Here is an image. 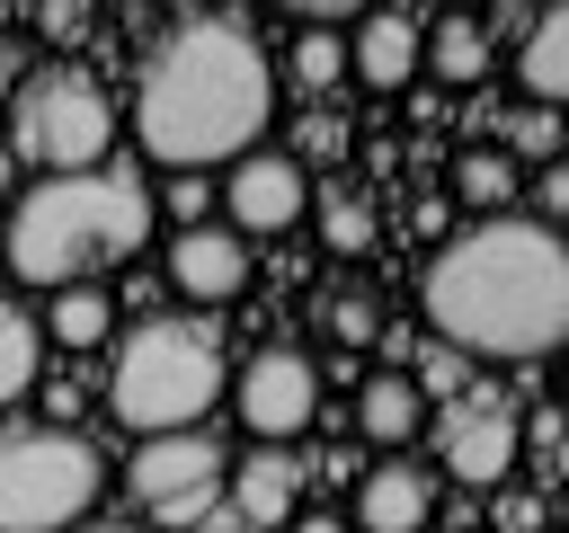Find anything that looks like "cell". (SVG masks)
I'll return each instance as SVG.
<instances>
[{"label": "cell", "instance_id": "obj_1", "mask_svg": "<svg viewBox=\"0 0 569 533\" xmlns=\"http://www.w3.org/2000/svg\"><path fill=\"white\" fill-rule=\"evenodd\" d=\"M427 320L453 355L542 364L569 338V249L525 213H489L427 258Z\"/></svg>", "mask_w": 569, "mask_h": 533}, {"label": "cell", "instance_id": "obj_2", "mask_svg": "<svg viewBox=\"0 0 569 533\" xmlns=\"http://www.w3.org/2000/svg\"><path fill=\"white\" fill-rule=\"evenodd\" d=\"M267 115H276V71L240 18H187L133 89V142L169 178L178 169H196V178L231 169L240 151H258Z\"/></svg>", "mask_w": 569, "mask_h": 533}, {"label": "cell", "instance_id": "obj_3", "mask_svg": "<svg viewBox=\"0 0 569 533\" xmlns=\"http://www.w3.org/2000/svg\"><path fill=\"white\" fill-rule=\"evenodd\" d=\"M151 187L124 178V169H80V178H36L18 204H9V231H0V258L18 284H89L98 266H124L142 240H151Z\"/></svg>", "mask_w": 569, "mask_h": 533}, {"label": "cell", "instance_id": "obj_4", "mask_svg": "<svg viewBox=\"0 0 569 533\" xmlns=\"http://www.w3.org/2000/svg\"><path fill=\"white\" fill-rule=\"evenodd\" d=\"M222 391H231V346H222V329H213L204 311L142 320V329L116 346V364H107V409H116V426H133V435H178V426H196Z\"/></svg>", "mask_w": 569, "mask_h": 533}, {"label": "cell", "instance_id": "obj_5", "mask_svg": "<svg viewBox=\"0 0 569 533\" xmlns=\"http://www.w3.org/2000/svg\"><path fill=\"white\" fill-rule=\"evenodd\" d=\"M107 497V453L71 426H0V533H80Z\"/></svg>", "mask_w": 569, "mask_h": 533}, {"label": "cell", "instance_id": "obj_6", "mask_svg": "<svg viewBox=\"0 0 569 533\" xmlns=\"http://www.w3.org/2000/svg\"><path fill=\"white\" fill-rule=\"evenodd\" d=\"M107 151H116V98L80 62H53V71L18 80L9 160H36L44 178H80V169H107Z\"/></svg>", "mask_w": 569, "mask_h": 533}, {"label": "cell", "instance_id": "obj_7", "mask_svg": "<svg viewBox=\"0 0 569 533\" xmlns=\"http://www.w3.org/2000/svg\"><path fill=\"white\" fill-rule=\"evenodd\" d=\"M222 444L213 435H196V426H178V435H142L133 444V462H124V489L142 497V515L151 524H204L213 515V489H222Z\"/></svg>", "mask_w": 569, "mask_h": 533}, {"label": "cell", "instance_id": "obj_8", "mask_svg": "<svg viewBox=\"0 0 569 533\" xmlns=\"http://www.w3.org/2000/svg\"><path fill=\"white\" fill-rule=\"evenodd\" d=\"M231 409H240V426H249L258 444H293V435L320 426V364L276 338V346H258V355L231 373Z\"/></svg>", "mask_w": 569, "mask_h": 533}, {"label": "cell", "instance_id": "obj_9", "mask_svg": "<svg viewBox=\"0 0 569 533\" xmlns=\"http://www.w3.org/2000/svg\"><path fill=\"white\" fill-rule=\"evenodd\" d=\"M516 453H525V418H516L498 391L471 382L462 400H445V418H436V462H445V480H462V489H507Z\"/></svg>", "mask_w": 569, "mask_h": 533}, {"label": "cell", "instance_id": "obj_10", "mask_svg": "<svg viewBox=\"0 0 569 533\" xmlns=\"http://www.w3.org/2000/svg\"><path fill=\"white\" fill-rule=\"evenodd\" d=\"M302 213H311V169H293L284 151H240L222 169V231H240L249 249L284 240Z\"/></svg>", "mask_w": 569, "mask_h": 533}, {"label": "cell", "instance_id": "obj_11", "mask_svg": "<svg viewBox=\"0 0 569 533\" xmlns=\"http://www.w3.org/2000/svg\"><path fill=\"white\" fill-rule=\"evenodd\" d=\"M169 284H178V302L222 311V302H240L258 284V249L240 231H222V222H196V231L169 240Z\"/></svg>", "mask_w": 569, "mask_h": 533}, {"label": "cell", "instance_id": "obj_12", "mask_svg": "<svg viewBox=\"0 0 569 533\" xmlns=\"http://www.w3.org/2000/svg\"><path fill=\"white\" fill-rule=\"evenodd\" d=\"M436 515V471L418 453H382L356 480V533H427Z\"/></svg>", "mask_w": 569, "mask_h": 533}, {"label": "cell", "instance_id": "obj_13", "mask_svg": "<svg viewBox=\"0 0 569 533\" xmlns=\"http://www.w3.org/2000/svg\"><path fill=\"white\" fill-rule=\"evenodd\" d=\"M222 489H231L240 524H258V533H284L302 515V462H293V444H249L222 471Z\"/></svg>", "mask_w": 569, "mask_h": 533}, {"label": "cell", "instance_id": "obj_14", "mask_svg": "<svg viewBox=\"0 0 569 533\" xmlns=\"http://www.w3.org/2000/svg\"><path fill=\"white\" fill-rule=\"evenodd\" d=\"M347 71L365 80V89H409L418 80V18H400V9H373V18H356V36H347Z\"/></svg>", "mask_w": 569, "mask_h": 533}, {"label": "cell", "instance_id": "obj_15", "mask_svg": "<svg viewBox=\"0 0 569 533\" xmlns=\"http://www.w3.org/2000/svg\"><path fill=\"white\" fill-rule=\"evenodd\" d=\"M516 89H525V107H542V115H560V107H569V18H560V9H542V18H525V53H516Z\"/></svg>", "mask_w": 569, "mask_h": 533}, {"label": "cell", "instance_id": "obj_16", "mask_svg": "<svg viewBox=\"0 0 569 533\" xmlns=\"http://www.w3.org/2000/svg\"><path fill=\"white\" fill-rule=\"evenodd\" d=\"M418 71H436L445 89H480L489 80V27L480 18H436L418 36Z\"/></svg>", "mask_w": 569, "mask_h": 533}, {"label": "cell", "instance_id": "obj_17", "mask_svg": "<svg viewBox=\"0 0 569 533\" xmlns=\"http://www.w3.org/2000/svg\"><path fill=\"white\" fill-rule=\"evenodd\" d=\"M53 346H71V355H89V346H107L116 338V293L107 284H62V293H44V320H36Z\"/></svg>", "mask_w": 569, "mask_h": 533}, {"label": "cell", "instance_id": "obj_18", "mask_svg": "<svg viewBox=\"0 0 569 533\" xmlns=\"http://www.w3.org/2000/svg\"><path fill=\"white\" fill-rule=\"evenodd\" d=\"M418 426H427V400L409 391V373H373V382L356 391V435H365V444L400 453V444H409Z\"/></svg>", "mask_w": 569, "mask_h": 533}, {"label": "cell", "instance_id": "obj_19", "mask_svg": "<svg viewBox=\"0 0 569 533\" xmlns=\"http://www.w3.org/2000/svg\"><path fill=\"white\" fill-rule=\"evenodd\" d=\"M453 204H462V213H480V222H489V213H507V204H516V160H507L498 142H471V151L453 160Z\"/></svg>", "mask_w": 569, "mask_h": 533}, {"label": "cell", "instance_id": "obj_20", "mask_svg": "<svg viewBox=\"0 0 569 533\" xmlns=\"http://www.w3.org/2000/svg\"><path fill=\"white\" fill-rule=\"evenodd\" d=\"M36 373H44V329H36V311L0 302V409H9V400H27V391H36Z\"/></svg>", "mask_w": 569, "mask_h": 533}, {"label": "cell", "instance_id": "obj_21", "mask_svg": "<svg viewBox=\"0 0 569 533\" xmlns=\"http://www.w3.org/2000/svg\"><path fill=\"white\" fill-rule=\"evenodd\" d=\"M311 231H320L329 258H365L373 249V204L356 187H329V195H311Z\"/></svg>", "mask_w": 569, "mask_h": 533}, {"label": "cell", "instance_id": "obj_22", "mask_svg": "<svg viewBox=\"0 0 569 533\" xmlns=\"http://www.w3.org/2000/svg\"><path fill=\"white\" fill-rule=\"evenodd\" d=\"M347 80V36H329V27H302V44H293V89H338Z\"/></svg>", "mask_w": 569, "mask_h": 533}, {"label": "cell", "instance_id": "obj_23", "mask_svg": "<svg viewBox=\"0 0 569 533\" xmlns=\"http://www.w3.org/2000/svg\"><path fill=\"white\" fill-rule=\"evenodd\" d=\"M507 160H533V169H551L560 160V115H542V107H525L516 124H507V142H498Z\"/></svg>", "mask_w": 569, "mask_h": 533}, {"label": "cell", "instance_id": "obj_24", "mask_svg": "<svg viewBox=\"0 0 569 533\" xmlns=\"http://www.w3.org/2000/svg\"><path fill=\"white\" fill-rule=\"evenodd\" d=\"M151 213H169L178 231H196V222H213V178H196V169H178L160 195H151Z\"/></svg>", "mask_w": 569, "mask_h": 533}, {"label": "cell", "instance_id": "obj_25", "mask_svg": "<svg viewBox=\"0 0 569 533\" xmlns=\"http://www.w3.org/2000/svg\"><path fill=\"white\" fill-rule=\"evenodd\" d=\"M329 338H347V346H365V338H382V302L356 284V293H338L329 302Z\"/></svg>", "mask_w": 569, "mask_h": 533}, {"label": "cell", "instance_id": "obj_26", "mask_svg": "<svg viewBox=\"0 0 569 533\" xmlns=\"http://www.w3.org/2000/svg\"><path fill=\"white\" fill-rule=\"evenodd\" d=\"M409 391H418V400H427V391H436V400H462V391H471V355H453V346H427V373H418Z\"/></svg>", "mask_w": 569, "mask_h": 533}, {"label": "cell", "instance_id": "obj_27", "mask_svg": "<svg viewBox=\"0 0 569 533\" xmlns=\"http://www.w3.org/2000/svg\"><path fill=\"white\" fill-rule=\"evenodd\" d=\"M560 213H569V169L551 160V169H533V195H525V222H542V231H551Z\"/></svg>", "mask_w": 569, "mask_h": 533}, {"label": "cell", "instance_id": "obj_28", "mask_svg": "<svg viewBox=\"0 0 569 533\" xmlns=\"http://www.w3.org/2000/svg\"><path fill=\"white\" fill-rule=\"evenodd\" d=\"M498 533H542V497H525V489H498Z\"/></svg>", "mask_w": 569, "mask_h": 533}, {"label": "cell", "instance_id": "obj_29", "mask_svg": "<svg viewBox=\"0 0 569 533\" xmlns=\"http://www.w3.org/2000/svg\"><path fill=\"white\" fill-rule=\"evenodd\" d=\"M44 36H53V44H80V36H89V9H80V0H53V9H44Z\"/></svg>", "mask_w": 569, "mask_h": 533}, {"label": "cell", "instance_id": "obj_30", "mask_svg": "<svg viewBox=\"0 0 569 533\" xmlns=\"http://www.w3.org/2000/svg\"><path fill=\"white\" fill-rule=\"evenodd\" d=\"M284 533H347V515H329V506H302Z\"/></svg>", "mask_w": 569, "mask_h": 533}, {"label": "cell", "instance_id": "obj_31", "mask_svg": "<svg viewBox=\"0 0 569 533\" xmlns=\"http://www.w3.org/2000/svg\"><path fill=\"white\" fill-rule=\"evenodd\" d=\"M18 80H27V62H18V44H9V36H0V107H9V98H18Z\"/></svg>", "mask_w": 569, "mask_h": 533}, {"label": "cell", "instance_id": "obj_32", "mask_svg": "<svg viewBox=\"0 0 569 533\" xmlns=\"http://www.w3.org/2000/svg\"><path fill=\"white\" fill-rule=\"evenodd\" d=\"M18 195V160H9V142H0V204Z\"/></svg>", "mask_w": 569, "mask_h": 533}, {"label": "cell", "instance_id": "obj_33", "mask_svg": "<svg viewBox=\"0 0 569 533\" xmlns=\"http://www.w3.org/2000/svg\"><path fill=\"white\" fill-rule=\"evenodd\" d=\"M80 533H142V524H80Z\"/></svg>", "mask_w": 569, "mask_h": 533}, {"label": "cell", "instance_id": "obj_34", "mask_svg": "<svg viewBox=\"0 0 569 533\" xmlns=\"http://www.w3.org/2000/svg\"><path fill=\"white\" fill-rule=\"evenodd\" d=\"M187 533H231V524H213V515H204V524H187Z\"/></svg>", "mask_w": 569, "mask_h": 533}]
</instances>
